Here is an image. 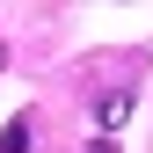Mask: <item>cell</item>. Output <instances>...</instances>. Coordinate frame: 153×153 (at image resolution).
I'll return each instance as SVG.
<instances>
[{"label": "cell", "instance_id": "1", "mask_svg": "<svg viewBox=\"0 0 153 153\" xmlns=\"http://www.w3.org/2000/svg\"><path fill=\"white\" fill-rule=\"evenodd\" d=\"M124 117H131V95H102V102H95V124H102V131L124 124Z\"/></svg>", "mask_w": 153, "mask_h": 153}, {"label": "cell", "instance_id": "2", "mask_svg": "<svg viewBox=\"0 0 153 153\" xmlns=\"http://www.w3.org/2000/svg\"><path fill=\"white\" fill-rule=\"evenodd\" d=\"M0 153H29V117H15L7 131H0Z\"/></svg>", "mask_w": 153, "mask_h": 153}, {"label": "cell", "instance_id": "3", "mask_svg": "<svg viewBox=\"0 0 153 153\" xmlns=\"http://www.w3.org/2000/svg\"><path fill=\"white\" fill-rule=\"evenodd\" d=\"M95 153H117V146H109V139H95Z\"/></svg>", "mask_w": 153, "mask_h": 153}, {"label": "cell", "instance_id": "4", "mask_svg": "<svg viewBox=\"0 0 153 153\" xmlns=\"http://www.w3.org/2000/svg\"><path fill=\"white\" fill-rule=\"evenodd\" d=\"M0 66H7V51H0Z\"/></svg>", "mask_w": 153, "mask_h": 153}]
</instances>
